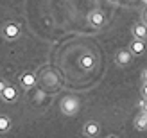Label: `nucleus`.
Wrapping results in <instances>:
<instances>
[{
	"mask_svg": "<svg viewBox=\"0 0 147 138\" xmlns=\"http://www.w3.org/2000/svg\"><path fill=\"white\" fill-rule=\"evenodd\" d=\"M59 110L65 117H76L81 110V100L74 95H65L59 100Z\"/></svg>",
	"mask_w": 147,
	"mask_h": 138,
	"instance_id": "obj_1",
	"label": "nucleus"
},
{
	"mask_svg": "<svg viewBox=\"0 0 147 138\" xmlns=\"http://www.w3.org/2000/svg\"><path fill=\"white\" fill-rule=\"evenodd\" d=\"M0 32H2V36L7 41H14V40L20 38L22 29H20V25L16 24V22H5V24L2 25V31Z\"/></svg>",
	"mask_w": 147,
	"mask_h": 138,
	"instance_id": "obj_2",
	"label": "nucleus"
},
{
	"mask_svg": "<svg viewBox=\"0 0 147 138\" xmlns=\"http://www.w3.org/2000/svg\"><path fill=\"white\" fill-rule=\"evenodd\" d=\"M113 61L117 67H127V65H131V61H133V54L129 52L127 48H120V50H117L115 56H113Z\"/></svg>",
	"mask_w": 147,
	"mask_h": 138,
	"instance_id": "obj_3",
	"label": "nucleus"
},
{
	"mask_svg": "<svg viewBox=\"0 0 147 138\" xmlns=\"http://www.w3.org/2000/svg\"><path fill=\"white\" fill-rule=\"evenodd\" d=\"M77 65L81 70H93L95 67H97V57H95V54H81L79 59H77Z\"/></svg>",
	"mask_w": 147,
	"mask_h": 138,
	"instance_id": "obj_4",
	"label": "nucleus"
},
{
	"mask_svg": "<svg viewBox=\"0 0 147 138\" xmlns=\"http://www.w3.org/2000/svg\"><path fill=\"white\" fill-rule=\"evenodd\" d=\"M83 135L86 138H97L100 135V124L97 120H86L83 124Z\"/></svg>",
	"mask_w": 147,
	"mask_h": 138,
	"instance_id": "obj_5",
	"label": "nucleus"
},
{
	"mask_svg": "<svg viewBox=\"0 0 147 138\" xmlns=\"http://www.w3.org/2000/svg\"><path fill=\"white\" fill-rule=\"evenodd\" d=\"M18 83L24 90H31L36 86V75L32 74V72H22V74L18 75Z\"/></svg>",
	"mask_w": 147,
	"mask_h": 138,
	"instance_id": "obj_6",
	"label": "nucleus"
},
{
	"mask_svg": "<svg viewBox=\"0 0 147 138\" xmlns=\"http://www.w3.org/2000/svg\"><path fill=\"white\" fill-rule=\"evenodd\" d=\"M127 50L131 54H133V57H140V56H144L145 54V50H147V45H145V41H142V40H131V43H129V47H127Z\"/></svg>",
	"mask_w": 147,
	"mask_h": 138,
	"instance_id": "obj_7",
	"label": "nucleus"
},
{
	"mask_svg": "<svg viewBox=\"0 0 147 138\" xmlns=\"http://www.w3.org/2000/svg\"><path fill=\"white\" fill-rule=\"evenodd\" d=\"M88 22L92 24V27L100 29L102 25L106 24V16H104V13H102L100 9H93L90 14H88Z\"/></svg>",
	"mask_w": 147,
	"mask_h": 138,
	"instance_id": "obj_8",
	"label": "nucleus"
},
{
	"mask_svg": "<svg viewBox=\"0 0 147 138\" xmlns=\"http://www.w3.org/2000/svg\"><path fill=\"white\" fill-rule=\"evenodd\" d=\"M0 99H2L4 102H7V104L16 102V100H18V90H16V86H14V84H7V88L4 90L2 95H0Z\"/></svg>",
	"mask_w": 147,
	"mask_h": 138,
	"instance_id": "obj_9",
	"label": "nucleus"
},
{
	"mask_svg": "<svg viewBox=\"0 0 147 138\" xmlns=\"http://www.w3.org/2000/svg\"><path fill=\"white\" fill-rule=\"evenodd\" d=\"M131 34H133L135 40L145 41L147 40V25L144 24V22H140V24H133L131 25Z\"/></svg>",
	"mask_w": 147,
	"mask_h": 138,
	"instance_id": "obj_10",
	"label": "nucleus"
},
{
	"mask_svg": "<svg viewBox=\"0 0 147 138\" xmlns=\"http://www.w3.org/2000/svg\"><path fill=\"white\" fill-rule=\"evenodd\" d=\"M133 126L136 131H147V113H144V111L138 113L133 120Z\"/></svg>",
	"mask_w": 147,
	"mask_h": 138,
	"instance_id": "obj_11",
	"label": "nucleus"
},
{
	"mask_svg": "<svg viewBox=\"0 0 147 138\" xmlns=\"http://www.w3.org/2000/svg\"><path fill=\"white\" fill-rule=\"evenodd\" d=\"M11 127H13V120H11V117H9V115L0 113V135L9 133Z\"/></svg>",
	"mask_w": 147,
	"mask_h": 138,
	"instance_id": "obj_12",
	"label": "nucleus"
},
{
	"mask_svg": "<svg viewBox=\"0 0 147 138\" xmlns=\"http://www.w3.org/2000/svg\"><path fill=\"white\" fill-rule=\"evenodd\" d=\"M7 84H9V83H7L5 79H2V77H0V95H2V93H4V90L7 88Z\"/></svg>",
	"mask_w": 147,
	"mask_h": 138,
	"instance_id": "obj_13",
	"label": "nucleus"
},
{
	"mask_svg": "<svg viewBox=\"0 0 147 138\" xmlns=\"http://www.w3.org/2000/svg\"><path fill=\"white\" fill-rule=\"evenodd\" d=\"M140 93H142V99L147 100V84H142L140 86Z\"/></svg>",
	"mask_w": 147,
	"mask_h": 138,
	"instance_id": "obj_14",
	"label": "nucleus"
},
{
	"mask_svg": "<svg viewBox=\"0 0 147 138\" xmlns=\"http://www.w3.org/2000/svg\"><path fill=\"white\" fill-rule=\"evenodd\" d=\"M140 77H142V84H147V68L142 70V75Z\"/></svg>",
	"mask_w": 147,
	"mask_h": 138,
	"instance_id": "obj_15",
	"label": "nucleus"
},
{
	"mask_svg": "<svg viewBox=\"0 0 147 138\" xmlns=\"http://www.w3.org/2000/svg\"><path fill=\"white\" fill-rule=\"evenodd\" d=\"M140 108H142V111H144V113H147V100H145V99L140 100Z\"/></svg>",
	"mask_w": 147,
	"mask_h": 138,
	"instance_id": "obj_16",
	"label": "nucleus"
},
{
	"mask_svg": "<svg viewBox=\"0 0 147 138\" xmlns=\"http://www.w3.org/2000/svg\"><path fill=\"white\" fill-rule=\"evenodd\" d=\"M142 22L147 25V9H144V13H142Z\"/></svg>",
	"mask_w": 147,
	"mask_h": 138,
	"instance_id": "obj_17",
	"label": "nucleus"
},
{
	"mask_svg": "<svg viewBox=\"0 0 147 138\" xmlns=\"http://www.w3.org/2000/svg\"><path fill=\"white\" fill-rule=\"evenodd\" d=\"M109 4H113V5H117V4H120V0H108Z\"/></svg>",
	"mask_w": 147,
	"mask_h": 138,
	"instance_id": "obj_18",
	"label": "nucleus"
},
{
	"mask_svg": "<svg viewBox=\"0 0 147 138\" xmlns=\"http://www.w3.org/2000/svg\"><path fill=\"white\" fill-rule=\"evenodd\" d=\"M106 138H119V136H117V135H108Z\"/></svg>",
	"mask_w": 147,
	"mask_h": 138,
	"instance_id": "obj_19",
	"label": "nucleus"
},
{
	"mask_svg": "<svg viewBox=\"0 0 147 138\" xmlns=\"http://www.w3.org/2000/svg\"><path fill=\"white\" fill-rule=\"evenodd\" d=\"M142 2H144V4H145V5H147V0H142Z\"/></svg>",
	"mask_w": 147,
	"mask_h": 138,
	"instance_id": "obj_20",
	"label": "nucleus"
},
{
	"mask_svg": "<svg viewBox=\"0 0 147 138\" xmlns=\"http://www.w3.org/2000/svg\"><path fill=\"white\" fill-rule=\"evenodd\" d=\"M0 138H2V136H0Z\"/></svg>",
	"mask_w": 147,
	"mask_h": 138,
	"instance_id": "obj_21",
	"label": "nucleus"
}]
</instances>
